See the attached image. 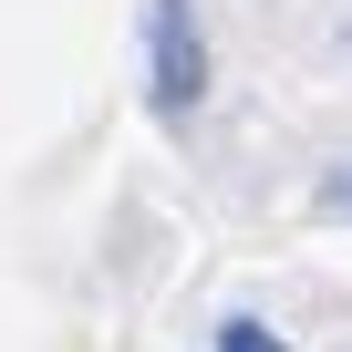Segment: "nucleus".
<instances>
[{
    "label": "nucleus",
    "mask_w": 352,
    "mask_h": 352,
    "mask_svg": "<svg viewBox=\"0 0 352 352\" xmlns=\"http://www.w3.org/2000/svg\"><path fill=\"white\" fill-rule=\"evenodd\" d=\"M145 63H155V114L187 124L208 104V32L187 0H145Z\"/></svg>",
    "instance_id": "f257e3e1"
},
{
    "label": "nucleus",
    "mask_w": 352,
    "mask_h": 352,
    "mask_svg": "<svg viewBox=\"0 0 352 352\" xmlns=\"http://www.w3.org/2000/svg\"><path fill=\"white\" fill-rule=\"evenodd\" d=\"M218 352H290V342L259 331V321H218Z\"/></svg>",
    "instance_id": "f03ea898"
},
{
    "label": "nucleus",
    "mask_w": 352,
    "mask_h": 352,
    "mask_svg": "<svg viewBox=\"0 0 352 352\" xmlns=\"http://www.w3.org/2000/svg\"><path fill=\"white\" fill-rule=\"evenodd\" d=\"M331 208H352V176H331Z\"/></svg>",
    "instance_id": "7ed1b4c3"
}]
</instances>
